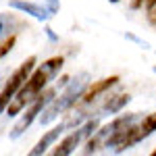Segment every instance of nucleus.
<instances>
[{"mask_svg": "<svg viewBox=\"0 0 156 156\" xmlns=\"http://www.w3.org/2000/svg\"><path fill=\"white\" fill-rule=\"evenodd\" d=\"M146 12H148L146 17H148L150 25H154V27H156V0L152 2V4H150V6H148V9H146Z\"/></svg>", "mask_w": 156, "mask_h": 156, "instance_id": "obj_13", "label": "nucleus"}, {"mask_svg": "<svg viewBox=\"0 0 156 156\" xmlns=\"http://www.w3.org/2000/svg\"><path fill=\"white\" fill-rule=\"evenodd\" d=\"M48 2V11H50V15H54V12L58 11V0H46Z\"/></svg>", "mask_w": 156, "mask_h": 156, "instance_id": "obj_15", "label": "nucleus"}, {"mask_svg": "<svg viewBox=\"0 0 156 156\" xmlns=\"http://www.w3.org/2000/svg\"><path fill=\"white\" fill-rule=\"evenodd\" d=\"M98 127H100V121L98 119H94V117L85 119V123L81 125V127H75V131H71L65 140H60V144L52 150V154L54 156H69V154H73L75 148L81 144L83 140H87Z\"/></svg>", "mask_w": 156, "mask_h": 156, "instance_id": "obj_5", "label": "nucleus"}, {"mask_svg": "<svg viewBox=\"0 0 156 156\" xmlns=\"http://www.w3.org/2000/svg\"><path fill=\"white\" fill-rule=\"evenodd\" d=\"M108 2H121V0H108Z\"/></svg>", "mask_w": 156, "mask_h": 156, "instance_id": "obj_17", "label": "nucleus"}, {"mask_svg": "<svg viewBox=\"0 0 156 156\" xmlns=\"http://www.w3.org/2000/svg\"><path fill=\"white\" fill-rule=\"evenodd\" d=\"M62 65H65V56L58 54V56H52V58L44 60L37 69L34 67V71L29 73V77H27L25 83L21 85V90L15 94V98L9 102V106L4 108V110L9 112V117H17V115L50 83V79H54V77L58 75L60 69H62Z\"/></svg>", "mask_w": 156, "mask_h": 156, "instance_id": "obj_1", "label": "nucleus"}, {"mask_svg": "<svg viewBox=\"0 0 156 156\" xmlns=\"http://www.w3.org/2000/svg\"><path fill=\"white\" fill-rule=\"evenodd\" d=\"M119 81H121L119 75H110V77H104V79H100V81L90 83L87 87H85V92L81 94V98H79L77 108H85V106H90V104H94L102 94H106L108 90H110V87H115Z\"/></svg>", "mask_w": 156, "mask_h": 156, "instance_id": "obj_6", "label": "nucleus"}, {"mask_svg": "<svg viewBox=\"0 0 156 156\" xmlns=\"http://www.w3.org/2000/svg\"><path fill=\"white\" fill-rule=\"evenodd\" d=\"M67 127H65V123H60V125H56V127H52L50 131H46L42 137H40V142H37L31 150H29V156H40V154H44L46 150H48L50 146L54 144L56 140H58L60 135H62V131H65Z\"/></svg>", "mask_w": 156, "mask_h": 156, "instance_id": "obj_8", "label": "nucleus"}, {"mask_svg": "<svg viewBox=\"0 0 156 156\" xmlns=\"http://www.w3.org/2000/svg\"><path fill=\"white\" fill-rule=\"evenodd\" d=\"M11 4V9H17V11L25 12V15H29V17H34L37 21H48L50 17V11L46 6H40L36 2H27V0H11L9 2Z\"/></svg>", "mask_w": 156, "mask_h": 156, "instance_id": "obj_7", "label": "nucleus"}, {"mask_svg": "<svg viewBox=\"0 0 156 156\" xmlns=\"http://www.w3.org/2000/svg\"><path fill=\"white\" fill-rule=\"evenodd\" d=\"M154 73H156V67H154Z\"/></svg>", "mask_w": 156, "mask_h": 156, "instance_id": "obj_19", "label": "nucleus"}, {"mask_svg": "<svg viewBox=\"0 0 156 156\" xmlns=\"http://www.w3.org/2000/svg\"><path fill=\"white\" fill-rule=\"evenodd\" d=\"M144 137H146V133L142 131V127L133 123V125H129V127H127V131L123 133V137L119 140V144L115 146V152H125L127 148L135 146L137 142H142Z\"/></svg>", "mask_w": 156, "mask_h": 156, "instance_id": "obj_9", "label": "nucleus"}, {"mask_svg": "<svg viewBox=\"0 0 156 156\" xmlns=\"http://www.w3.org/2000/svg\"><path fill=\"white\" fill-rule=\"evenodd\" d=\"M152 2H154V0H131V9L133 11H140V9H144V6L148 9Z\"/></svg>", "mask_w": 156, "mask_h": 156, "instance_id": "obj_14", "label": "nucleus"}, {"mask_svg": "<svg viewBox=\"0 0 156 156\" xmlns=\"http://www.w3.org/2000/svg\"><path fill=\"white\" fill-rule=\"evenodd\" d=\"M2 31H4V25H2V21H0V36H2Z\"/></svg>", "mask_w": 156, "mask_h": 156, "instance_id": "obj_16", "label": "nucleus"}, {"mask_svg": "<svg viewBox=\"0 0 156 156\" xmlns=\"http://www.w3.org/2000/svg\"><path fill=\"white\" fill-rule=\"evenodd\" d=\"M34 67H36V56H29V58L23 60V62L19 65V69L9 77V81L0 90V115L4 112V108L9 106V102L15 98V94L21 90V85H23L25 79L29 77V73L34 71Z\"/></svg>", "mask_w": 156, "mask_h": 156, "instance_id": "obj_4", "label": "nucleus"}, {"mask_svg": "<svg viewBox=\"0 0 156 156\" xmlns=\"http://www.w3.org/2000/svg\"><path fill=\"white\" fill-rule=\"evenodd\" d=\"M54 96H56V90L46 85V87H44V90H42V92H40V94H37V96L34 98L29 104H27L29 108H27V110L23 112V117H21V119H19L17 123H15V125H12V129H11V140H17V137H21V135L27 131V127H31V123H34V121L40 117L42 108L46 106V104H48V102H50V100H52Z\"/></svg>", "mask_w": 156, "mask_h": 156, "instance_id": "obj_3", "label": "nucleus"}, {"mask_svg": "<svg viewBox=\"0 0 156 156\" xmlns=\"http://www.w3.org/2000/svg\"><path fill=\"white\" fill-rule=\"evenodd\" d=\"M87 85H90V75H87V73H79L73 81H67L65 92H62L58 98L54 96L46 106L42 108V112H40V117H37L40 123H42V125H48V123H52L54 119H58L60 112H65V110H69L71 106H75V104L79 102V98H81V94L85 92Z\"/></svg>", "mask_w": 156, "mask_h": 156, "instance_id": "obj_2", "label": "nucleus"}, {"mask_svg": "<svg viewBox=\"0 0 156 156\" xmlns=\"http://www.w3.org/2000/svg\"><path fill=\"white\" fill-rule=\"evenodd\" d=\"M15 42H17V36H11V37H6V40L0 44V58H2V56H6V54L11 52L12 46H15Z\"/></svg>", "mask_w": 156, "mask_h": 156, "instance_id": "obj_12", "label": "nucleus"}, {"mask_svg": "<svg viewBox=\"0 0 156 156\" xmlns=\"http://www.w3.org/2000/svg\"><path fill=\"white\" fill-rule=\"evenodd\" d=\"M140 127H142V131L146 133V137H148L150 133H154L156 131V112H152V115L144 117V121L140 123Z\"/></svg>", "mask_w": 156, "mask_h": 156, "instance_id": "obj_11", "label": "nucleus"}, {"mask_svg": "<svg viewBox=\"0 0 156 156\" xmlns=\"http://www.w3.org/2000/svg\"><path fill=\"white\" fill-rule=\"evenodd\" d=\"M152 156H156V150H154V152H152Z\"/></svg>", "mask_w": 156, "mask_h": 156, "instance_id": "obj_18", "label": "nucleus"}, {"mask_svg": "<svg viewBox=\"0 0 156 156\" xmlns=\"http://www.w3.org/2000/svg\"><path fill=\"white\" fill-rule=\"evenodd\" d=\"M129 100H131V96L129 94H115V96H108L106 102L102 104V112H106V115H115V112H119L123 106H127L129 104Z\"/></svg>", "mask_w": 156, "mask_h": 156, "instance_id": "obj_10", "label": "nucleus"}]
</instances>
